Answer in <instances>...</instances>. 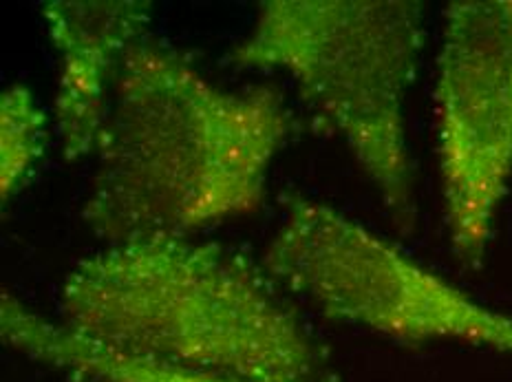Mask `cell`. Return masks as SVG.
<instances>
[{"instance_id":"3","label":"cell","mask_w":512,"mask_h":382,"mask_svg":"<svg viewBox=\"0 0 512 382\" xmlns=\"http://www.w3.org/2000/svg\"><path fill=\"white\" fill-rule=\"evenodd\" d=\"M424 38V7L413 0H265L230 53L234 67L294 80L400 232L418 219L407 98Z\"/></svg>"},{"instance_id":"7","label":"cell","mask_w":512,"mask_h":382,"mask_svg":"<svg viewBox=\"0 0 512 382\" xmlns=\"http://www.w3.org/2000/svg\"><path fill=\"white\" fill-rule=\"evenodd\" d=\"M0 334L16 352L84 382H254L113 352L40 316L9 292L0 296Z\"/></svg>"},{"instance_id":"4","label":"cell","mask_w":512,"mask_h":382,"mask_svg":"<svg viewBox=\"0 0 512 382\" xmlns=\"http://www.w3.org/2000/svg\"><path fill=\"white\" fill-rule=\"evenodd\" d=\"M261 265L338 323L402 345L462 343L512 358V318L479 303L334 206L287 193Z\"/></svg>"},{"instance_id":"5","label":"cell","mask_w":512,"mask_h":382,"mask_svg":"<svg viewBox=\"0 0 512 382\" xmlns=\"http://www.w3.org/2000/svg\"><path fill=\"white\" fill-rule=\"evenodd\" d=\"M435 135L448 243L479 268L512 182V0H457L444 12Z\"/></svg>"},{"instance_id":"8","label":"cell","mask_w":512,"mask_h":382,"mask_svg":"<svg viewBox=\"0 0 512 382\" xmlns=\"http://www.w3.org/2000/svg\"><path fill=\"white\" fill-rule=\"evenodd\" d=\"M49 115L25 84H12L0 98V195L9 204L27 184L47 146Z\"/></svg>"},{"instance_id":"2","label":"cell","mask_w":512,"mask_h":382,"mask_svg":"<svg viewBox=\"0 0 512 382\" xmlns=\"http://www.w3.org/2000/svg\"><path fill=\"white\" fill-rule=\"evenodd\" d=\"M58 321L126 356L254 382H329L323 347L263 265L195 239H144L80 259Z\"/></svg>"},{"instance_id":"6","label":"cell","mask_w":512,"mask_h":382,"mask_svg":"<svg viewBox=\"0 0 512 382\" xmlns=\"http://www.w3.org/2000/svg\"><path fill=\"white\" fill-rule=\"evenodd\" d=\"M151 3L49 0L42 5L60 69L53 126L67 162L95 153L126 49L146 36Z\"/></svg>"},{"instance_id":"1","label":"cell","mask_w":512,"mask_h":382,"mask_svg":"<svg viewBox=\"0 0 512 382\" xmlns=\"http://www.w3.org/2000/svg\"><path fill=\"white\" fill-rule=\"evenodd\" d=\"M296 131L274 87L223 89L151 36L126 49L82 221L104 246L192 239L263 204Z\"/></svg>"}]
</instances>
